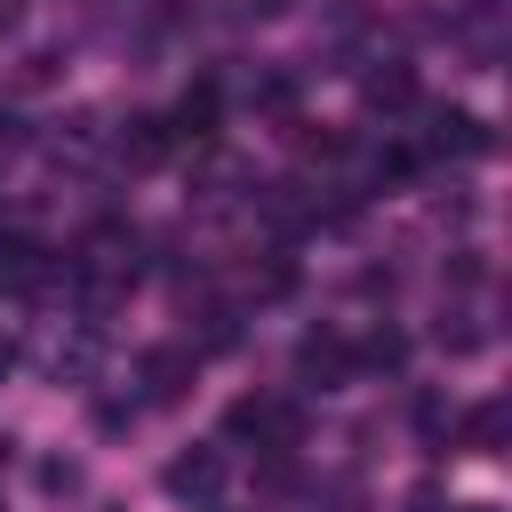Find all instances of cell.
Returning <instances> with one entry per match:
<instances>
[{
    "mask_svg": "<svg viewBox=\"0 0 512 512\" xmlns=\"http://www.w3.org/2000/svg\"><path fill=\"white\" fill-rule=\"evenodd\" d=\"M136 264H144V240H136L128 224H104V232H88V248H80V264H72V280L88 288V304H112V296L136 280Z\"/></svg>",
    "mask_w": 512,
    "mask_h": 512,
    "instance_id": "6da1fadb",
    "label": "cell"
},
{
    "mask_svg": "<svg viewBox=\"0 0 512 512\" xmlns=\"http://www.w3.org/2000/svg\"><path fill=\"white\" fill-rule=\"evenodd\" d=\"M224 432H240V440H256V448H272V456H288V448H296V408H288V400H232Z\"/></svg>",
    "mask_w": 512,
    "mask_h": 512,
    "instance_id": "7a4b0ae2",
    "label": "cell"
},
{
    "mask_svg": "<svg viewBox=\"0 0 512 512\" xmlns=\"http://www.w3.org/2000/svg\"><path fill=\"white\" fill-rule=\"evenodd\" d=\"M160 488H168V496H192V504H208V496L224 488V456H216V448H184V456H168Z\"/></svg>",
    "mask_w": 512,
    "mask_h": 512,
    "instance_id": "3957f363",
    "label": "cell"
},
{
    "mask_svg": "<svg viewBox=\"0 0 512 512\" xmlns=\"http://www.w3.org/2000/svg\"><path fill=\"white\" fill-rule=\"evenodd\" d=\"M488 144H496V136H488V120H480V112H432L424 152H440V160H448V152H456V160H480Z\"/></svg>",
    "mask_w": 512,
    "mask_h": 512,
    "instance_id": "277c9868",
    "label": "cell"
},
{
    "mask_svg": "<svg viewBox=\"0 0 512 512\" xmlns=\"http://www.w3.org/2000/svg\"><path fill=\"white\" fill-rule=\"evenodd\" d=\"M192 368H200V352L192 344H160V352H144V400H184V384H192Z\"/></svg>",
    "mask_w": 512,
    "mask_h": 512,
    "instance_id": "5b68a950",
    "label": "cell"
},
{
    "mask_svg": "<svg viewBox=\"0 0 512 512\" xmlns=\"http://www.w3.org/2000/svg\"><path fill=\"white\" fill-rule=\"evenodd\" d=\"M0 288H8V296H32V288H48V248H40L32 232L0 240Z\"/></svg>",
    "mask_w": 512,
    "mask_h": 512,
    "instance_id": "8992f818",
    "label": "cell"
},
{
    "mask_svg": "<svg viewBox=\"0 0 512 512\" xmlns=\"http://www.w3.org/2000/svg\"><path fill=\"white\" fill-rule=\"evenodd\" d=\"M296 376H304V384H320V392H336V384L352 376L344 336H304V344H296Z\"/></svg>",
    "mask_w": 512,
    "mask_h": 512,
    "instance_id": "52a82bcc",
    "label": "cell"
},
{
    "mask_svg": "<svg viewBox=\"0 0 512 512\" xmlns=\"http://www.w3.org/2000/svg\"><path fill=\"white\" fill-rule=\"evenodd\" d=\"M112 152H120V168H160L168 160V120H128L112 136Z\"/></svg>",
    "mask_w": 512,
    "mask_h": 512,
    "instance_id": "ba28073f",
    "label": "cell"
},
{
    "mask_svg": "<svg viewBox=\"0 0 512 512\" xmlns=\"http://www.w3.org/2000/svg\"><path fill=\"white\" fill-rule=\"evenodd\" d=\"M168 136H184V144H208V136H216V80H200V88H184V104H176V120H168Z\"/></svg>",
    "mask_w": 512,
    "mask_h": 512,
    "instance_id": "9c48e42d",
    "label": "cell"
},
{
    "mask_svg": "<svg viewBox=\"0 0 512 512\" xmlns=\"http://www.w3.org/2000/svg\"><path fill=\"white\" fill-rule=\"evenodd\" d=\"M360 96H368L376 112H392V104H416V72H408V64H376V72H360Z\"/></svg>",
    "mask_w": 512,
    "mask_h": 512,
    "instance_id": "30bf717a",
    "label": "cell"
},
{
    "mask_svg": "<svg viewBox=\"0 0 512 512\" xmlns=\"http://www.w3.org/2000/svg\"><path fill=\"white\" fill-rule=\"evenodd\" d=\"M504 424H512V408H504V400H480V408L464 416V448H480V456H496V440H504Z\"/></svg>",
    "mask_w": 512,
    "mask_h": 512,
    "instance_id": "8fae6325",
    "label": "cell"
},
{
    "mask_svg": "<svg viewBox=\"0 0 512 512\" xmlns=\"http://www.w3.org/2000/svg\"><path fill=\"white\" fill-rule=\"evenodd\" d=\"M360 360H368V368H400V360H408V344L384 328V336H368V344H360Z\"/></svg>",
    "mask_w": 512,
    "mask_h": 512,
    "instance_id": "7c38bea8",
    "label": "cell"
},
{
    "mask_svg": "<svg viewBox=\"0 0 512 512\" xmlns=\"http://www.w3.org/2000/svg\"><path fill=\"white\" fill-rule=\"evenodd\" d=\"M40 488H56V496H64V488H80V464H64V456H56V464H40Z\"/></svg>",
    "mask_w": 512,
    "mask_h": 512,
    "instance_id": "4fadbf2b",
    "label": "cell"
},
{
    "mask_svg": "<svg viewBox=\"0 0 512 512\" xmlns=\"http://www.w3.org/2000/svg\"><path fill=\"white\" fill-rule=\"evenodd\" d=\"M16 144H24V128H16V120H0V160H8Z\"/></svg>",
    "mask_w": 512,
    "mask_h": 512,
    "instance_id": "5bb4252c",
    "label": "cell"
},
{
    "mask_svg": "<svg viewBox=\"0 0 512 512\" xmlns=\"http://www.w3.org/2000/svg\"><path fill=\"white\" fill-rule=\"evenodd\" d=\"M248 8H256V16H280V8H288V0H248Z\"/></svg>",
    "mask_w": 512,
    "mask_h": 512,
    "instance_id": "9a60e30c",
    "label": "cell"
},
{
    "mask_svg": "<svg viewBox=\"0 0 512 512\" xmlns=\"http://www.w3.org/2000/svg\"><path fill=\"white\" fill-rule=\"evenodd\" d=\"M8 368H16V344H8V336H0V376H8Z\"/></svg>",
    "mask_w": 512,
    "mask_h": 512,
    "instance_id": "2e32d148",
    "label": "cell"
},
{
    "mask_svg": "<svg viewBox=\"0 0 512 512\" xmlns=\"http://www.w3.org/2000/svg\"><path fill=\"white\" fill-rule=\"evenodd\" d=\"M8 16H16V0H0V24H8Z\"/></svg>",
    "mask_w": 512,
    "mask_h": 512,
    "instance_id": "e0dca14e",
    "label": "cell"
},
{
    "mask_svg": "<svg viewBox=\"0 0 512 512\" xmlns=\"http://www.w3.org/2000/svg\"><path fill=\"white\" fill-rule=\"evenodd\" d=\"M464 512H496V504H464Z\"/></svg>",
    "mask_w": 512,
    "mask_h": 512,
    "instance_id": "ac0fdd59",
    "label": "cell"
}]
</instances>
